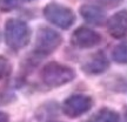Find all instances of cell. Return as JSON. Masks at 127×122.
<instances>
[{
    "label": "cell",
    "mask_w": 127,
    "mask_h": 122,
    "mask_svg": "<svg viewBox=\"0 0 127 122\" xmlns=\"http://www.w3.org/2000/svg\"><path fill=\"white\" fill-rule=\"evenodd\" d=\"M107 31L114 39H121L127 34V11L123 9L114 13L107 20Z\"/></svg>",
    "instance_id": "cell-9"
},
{
    "label": "cell",
    "mask_w": 127,
    "mask_h": 122,
    "mask_svg": "<svg viewBox=\"0 0 127 122\" xmlns=\"http://www.w3.org/2000/svg\"><path fill=\"white\" fill-rule=\"evenodd\" d=\"M63 44V36L59 32L47 26H41L36 32L34 54L45 56L52 54Z\"/></svg>",
    "instance_id": "cell-4"
},
{
    "label": "cell",
    "mask_w": 127,
    "mask_h": 122,
    "mask_svg": "<svg viewBox=\"0 0 127 122\" xmlns=\"http://www.w3.org/2000/svg\"><path fill=\"white\" fill-rule=\"evenodd\" d=\"M99 1L101 4L108 6V7H117V6H119L123 2L124 0H99Z\"/></svg>",
    "instance_id": "cell-14"
},
{
    "label": "cell",
    "mask_w": 127,
    "mask_h": 122,
    "mask_svg": "<svg viewBox=\"0 0 127 122\" xmlns=\"http://www.w3.org/2000/svg\"><path fill=\"white\" fill-rule=\"evenodd\" d=\"M92 104H93V100L91 96L84 94H75L64 101L63 112L68 118L77 119L86 114L91 109Z\"/></svg>",
    "instance_id": "cell-5"
},
{
    "label": "cell",
    "mask_w": 127,
    "mask_h": 122,
    "mask_svg": "<svg viewBox=\"0 0 127 122\" xmlns=\"http://www.w3.org/2000/svg\"><path fill=\"white\" fill-rule=\"evenodd\" d=\"M24 0H0V11L1 12H12L21 5Z\"/></svg>",
    "instance_id": "cell-12"
},
{
    "label": "cell",
    "mask_w": 127,
    "mask_h": 122,
    "mask_svg": "<svg viewBox=\"0 0 127 122\" xmlns=\"http://www.w3.org/2000/svg\"><path fill=\"white\" fill-rule=\"evenodd\" d=\"M101 40H102V38L98 32H95L94 29L90 27H86V26L78 27L72 33V36H71V44L78 48H82V49L93 48L95 46L100 45Z\"/></svg>",
    "instance_id": "cell-6"
},
{
    "label": "cell",
    "mask_w": 127,
    "mask_h": 122,
    "mask_svg": "<svg viewBox=\"0 0 127 122\" xmlns=\"http://www.w3.org/2000/svg\"><path fill=\"white\" fill-rule=\"evenodd\" d=\"M12 72V65L5 56L0 55V80H4Z\"/></svg>",
    "instance_id": "cell-13"
},
{
    "label": "cell",
    "mask_w": 127,
    "mask_h": 122,
    "mask_svg": "<svg viewBox=\"0 0 127 122\" xmlns=\"http://www.w3.org/2000/svg\"><path fill=\"white\" fill-rule=\"evenodd\" d=\"M109 67V61L107 59V56L102 50L96 52L94 54L91 55V58L84 62L81 66V69L86 74L90 75H98V74H102L106 72Z\"/></svg>",
    "instance_id": "cell-8"
},
{
    "label": "cell",
    "mask_w": 127,
    "mask_h": 122,
    "mask_svg": "<svg viewBox=\"0 0 127 122\" xmlns=\"http://www.w3.org/2000/svg\"><path fill=\"white\" fill-rule=\"evenodd\" d=\"M90 122H120V116L112 109L102 108L92 116Z\"/></svg>",
    "instance_id": "cell-10"
},
{
    "label": "cell",
    "mask_w": 127,
    "mask_h": 122,
    "mask_svg": "<svg viewBox=\"0 0 127 122\" xmlns=\"http://www.w3.org/2000/svg\"><path fill=\"white\" fill-rule=\"evenodd\" d=\"M0 122H9V116L5 112H0Z\"/></svg>",
    "instance_id": "cell-15"
},
{
    "label": "cell",
    "mask_w": 127,
    "mask_h": 122,
    "mask_svg": "<svg viewBox=\"0 0 127 122\" xmlns=\"http://www.w3.org/2000/svg\"><path fill=\"white\" fill-rule=\"evenodd\" d=\"M4 38L6 45L11 49L20 50L25 48L31 41V28L24 20L9 18L4 27Z\"/></svg>",
    "instance_id": "cell-1"
},
{
    "label": "cell",
    "mask_w": 127,
    "mask_h": 122,
    "mask_svg": "<svg viewBox=\"0 0 127 122\" xmlns=\"http://www.w3.org/2000/svg\"><path fill=\"white\" fill-rule=\"evenodd\" d=\"M42 14L48 23L60 29H69L77 20L73 9L59 2H48L42 9Z\"/></svg>",
    "instance_id": "cell-3"
},
{
    "label": "cell",
    "mask_w": 127,
    "mask_h": 122,
    "mask_svg": "<svg viewBox=\"0 0 127 122\" xmlns=\"http://www.w3.org/2000/svg\"><path fill=\"white\" fill-rule=\"evenodd\" d=\"M48 122H59V121H48Z\"/></svg>",
    "instance_id": "cell-16"
},
{
    "label": "cell",
    "mask_w": 127,
    "mask_h": 122,
    "mask_svg": "<svg viewBox=\"0 0 127 122\" xmlns=\"http://www.w3.org/2000/svg\"><path fill=\"white\" fill-rule=\"evenodd\" d=\"M85 23L93 26H102L106 23V9L101 5L96 4H84L79 8Z\"/></svg>",
    "instance_id": "cell-7"
},
{
    "label": "cell",
    "mask_w": 127,
    "mask_h": 122,
    "mask_svg": "<svg viewBox=\"0 0 127 122\" xmlns=\"http://www.w3.org/2000/svg\"><path fill=\"white\" fill-rule=\"evenodd\" d=\"M112 59L117 63L127 65V41H123L112 50Z\"/></svg>",
    "instance_id": "cell-11"
},
{
    "label": "cell",
    "mask_w": 127,
    "mask_h": 122,
    "mask_svg": "<svg viewBox=\"0 0 127 122\" xmlns=\"http://www.w3.org/2000/svg\"><path fill=\"white\" fill-rule=\"evenodd\" d=\"M74 77L75 72L73 71V68L55 61L46 63L40 72L41 81L50 88H57L67 85L74 80Z\"/></svg>",
    "instance_id": "cell-2"
},
{
    "label": "cell",
    "mask_w": 127,
    "mask_h": 122,
    "mask_svg": "<svg viewBox=\"0 0 127 122\" xmlns=\"http://www.w3.org/2000/svg\"><path fill=\"white\" fill-rule=\"evenodd\" d=\"M0 40H1V33H0Z\"/></svg>",
    "instance_id": "cell-17"
}]
</instances>
